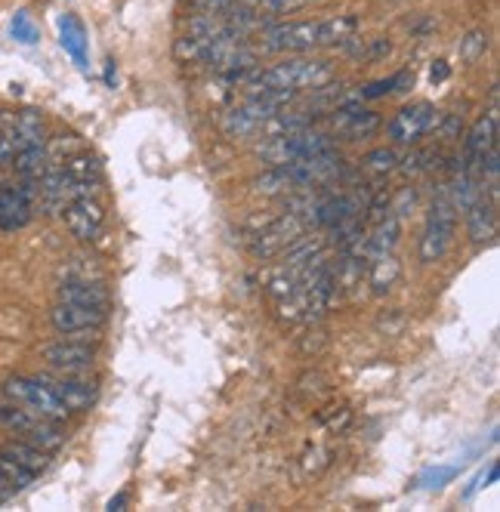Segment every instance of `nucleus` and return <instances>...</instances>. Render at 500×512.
<instances>
[{
	"label": "nucleus",
	"mask_w": 500,
	"mask_h": 512,
	"mask_svg": "<svg viewBox=\"0 0 500 512\" xmlns=\"http://www.w3.org/2000/svg\"><path fill=\"white\" fill-rule=\"evenodd\" d=\"M334 78V65L325 62V59H312V56H291L284 59L266 71H254V75L247 78V87L250 93H260V90H291V93H300V90H318L331 84Z\"/></svg>",
	"instance_id": "nucleus-2"
},
{
	"label": "nucleus",
	"mask_w": 500,
	"mask_h": 512,
	"mask_svg": "<svg viewBox=\"0 0 500 512\" xmlns=\"http://www.w3.org/2000/svg\"><path fill=\"white\" fill-rule=\"evenodd\" d=\"M436 124H439L436 108L430 102H414V105H405L402 112L389 121V139H396L399 145H414Z\"/></svg>",
	"instance_id": "nucleus-7"
},
{
	"label": "nucleus",
	"mask_w": 500,
	"mask_h": 512,
	"mask_svg": "<svg viewBox=\"0 0 500 512\" xmlns=\"http://www.w3.org/2000/svg\"><path fill=\"white\" fill-rule=\"evenodd\" d=\"M306 232V223L300 213H284L275 223H269L257 238H254V253L257 256H278L288 247H294Z\"/></svg>",
	"instance_id": "nucleus-9"
},
{
	"label": "nucleus",
	"mask_w": 500,
	"mask_h": 512,
	"mask_svg": "<svg viewBox=\"0 0 500 512\" xmlns=\"http://www.w3.org/2000/svg\"><path fill=\"white\" fill-rule=\"evenodd\" d=\"M109 312L102 309H87V306H78V303H56L53 312H50V324L56 327V334L62 337H71V334H96L99 327L105 324Z\"/></svg>",
	"instance_id": "nucleus-10"
},
{
	"label": "nucleus",
	"mask_w": 500,
	"mask_h": 512,
	"mask_svg": "<svg viewBox=\"0 0 500 512\" xmlns=\"http://www.w3.org/2000/svg\"><path fill=\"white\" fill-rule=\"evenodd\" d=\"M430 78H433V81H445V78H448V65H445V62H436V65H433V75H430Z\"/></svg>",
	"instance_id": "nucleus-31"
},
{
	"label": "nucleus",
	"mask_w": 500,
	"mask_h": 512,
	"mask_svg": "<svg viewBox=\"0 0 500 512\" xmlns=\"http://www.w3.org/2000/svg\"><path fill=\"white\" fill-rule=\"evenodd\" d=\"M457 207L451 201V192L448 186H442L433 198V207H430V216H426V229H423V238H420V260L426 266L439 263L442 256L448 253L451 241H454V229H457Z\"/></svg>",
	"instance_id": "nucleus-3"
},
{
	"label": "nucleus",
	"mask_w": 500,
	"mask_h": 512,
	"mask_svg": "<svg viewBox=\"0 0 500 512\" xmlns=\"http://www.w3.org/2000/svg\"><path fill=\"white\" fill-rule=\"evenodd\" d=\"M4 454H10L19 466H25L31 475H41V472H47V466H50V454L47 451H41L38 445H31V442H7L4 445Z\"/></svg>",
	"instance_id": "nucleus-21"
},
{
	"label": "nucleus",
	"mask_w": 500,
	"mask_h": 512,
	"mask_svg": "<svg viewBox=\"0 0 500 512\" xmlns=\"http://www.w3.org/2000/svg\"><path fill=\"white\" fill-rule=\"evenodd\" d=\"M334 142L331 136L325 133H312V130H297V133H288V136H275L269 139V145L263 149V158L269 164H291V161H300V158H312V155H321V152H331Z\"/></svg>",
	"instance_id": "nucleus-6"
},
{
	"label": "nucleus",
	"mask_w": 500,
	"mask_h": 512,
	"mask_svg": "<svg viewBox=\"0 0 500 512\" xmlns=\"http://www.w3.org/2000/svg\"><path fill=\"white\" fill-rule=\"evenodd\" d=\"M352 16L337 19H318V22H284L272 25L263 34V50L266 53H312L318 47H337L346 44L355 34Z\"/></svg>",
	"instance_id": "nucleus-1"
},
{
	"label": "nucleus",
	"mask_w": 500,
	"mask_h": 512,
	"mask_svg": "<svg viewBox=\"0 0 500 512\" xmlns=\"http://www.w3.org/2000/svg\"><path fill=\"white\" fill-rule=\"evenodd\" d=\"M365 164L371 167V170H377V173H386V170H392L399 164V155L392 152V149H377V152H371L368 158H365Z\"/></svg>",
	"instance_id": "nucleus-25"
},
{
	"label": "nucleus",
	"mask_w": 500,
	"mask_h": 512,
	"mask_svg": "<svg viewBox=\"0 0 500 512\" xmlns=\"http://www.w3.org/2000/svg\"><path fill=\"white\" fill-rule=\"evenodd\" d=\"M10 31H13V38H16L19 44H28V47H31V44H38V38H41V34H38V25L31 22L28 13H16Z\"/></svg>",
	"instance_id": "nucleus-24"
},
{
	"label": "nucleus",
	"mask_w": 500,
	"mask_h": 512,
	"mask_svg": "<svg viewBox=\"0 0 500 512\" xmlns=\"http://www.w3.org/2000/svg\"><path fill=\"white\" fill-rule=\"evenodd\" d=\"M28 145H47V124L41 112H19L13 115V152Z\"/></svg>",
	"instance_id": "nucleus-18"
},
{
	"label": "nucleus",
	"mask_w": 500,
	"mask_h": 512,
	"mask_svg": "<svg viewBox=\"0 0 500 512\" xmlns=\"http://www.w3.org/2000/svg\"><path fill=\"white\" fill-rule=\"evenodd\" d=\"M13 494H16V491L10 488V482L4 479V475H0V503H4V500H10Z\"/></svg>",
	"instance_id": "nucleus-32"
},
{
	"label": "nucleus",
	"mask_w": 500,
	"mask_h": 512,
	"mask_svg": "<svg viewBox=\"0 0 500 512\" xmlns=\"http://www.w3.org/2000/svg\"><path fill=\"white\" fill-rule=\"evenodd\" d=\"M105 84H109V87H115V84H118V75H115V62H112V59L105 62Z\"/></svg>",
	"instance_id": "nucleus-30"
},
{
	"label": "nucleus",
	"mask_w": 500,
	"mask_h": 512,
	"mask_svg": "<svg viewBox=\"0 0 500 512\" xmlns=\"http://www.w3.org/2000/svg\"><path fill=\"white\" fill-rule=\"evenodd\" d=\"M13 173L22 179V182H38L47 170V145H28V149H16L13 152V161H10Z\"/></svg>",
	"instance_id": "nucleus-19"
},
{
	"label": "nucleus",
	"mask_w": 500,
	"mask_h": 512,
	"mask_svg": "<svg viewBox=\"0 0 500 512\" xmlns=\"http://www.w3.org/2000/svg\"><path fill=\"white\" fill-rule=\"evenodd\" d=\"M0 475H4V479L10 482L13 491H25L34 482V475L25 466H19L10 454H4V451H0Z\"/></svg>",
	"instance_id": "nucleus-23"
},
{
	"label": "nucleus",
	"mask_w": 500,
	"mask_h": 512,
	"mask_svg": "<svg viewBox=\"0 0 500 512\" xmlns=\"http://www.w3.org/2000/svg\"><path fill=\"white\" fill-rule=\"evenodd\" d=\"M59 44H62V50L71 56V62H75L81 71L90 68V56H87L90 41H87V28L81 25L78 16H71V13L59 16Z\"/></svg>",
	"instance_id": "nucleus-15"
},
{
	"label": "nucleus",
	"mask_w": 500,
	"mask_h": 512,
	"mask_svg": "<svg viewBox=\"0 0 500 512\" xmlns=\"http://www.w3.org/2000/svg\"><path fill=\"white\" fill-rule=\"evenodd\" d=\"M334 127L346 136H371L380 127V118L374 112H359V108H349V112H337Z\"/></svg>",
	"instance_id": "nucleus-22"
},
{
	"label": "nucleus",
	"mask_w": 500,
	"mask_h": 512,
	"mask_svg": "<svg viewBox=\"0 0 500 512\" xmlns=\"http://www.w3.org/2000/svg\"><path fill=\"white\" fill-rule=\"evenodd\" d=\"M34 186L25 182V186H7L0 189V229L4 232H16L25 229L34 216Z\"/></svg>",
	"instance_id": "nucleus-12"
},
{
	"label": "nucleus",
	"mask_w": 500,
	"mask_h": 512,
	"mask_svg": "<svg viewBox=\"0 0 500 512\" xmlns=\"http://www.w3.org/2000/svg\"><path fill=\"white\" fill-rule=\"evenodd\" d=\"M59 300L109 312V294H105V290L99 284H93V281H65L59 287Z\"/></svg>",
	"instance_id": "nucleus-16"
},
{
	"label": "nucleus",
	"mask_w": 500,
	"mask_h": 512,
	"mask_svg": "<svg viewBox=\"0 0 500 512\" xmlns=\"http://www.w3.org/2000/svg\"><path fill=\"white\" fill-rule=\"evenodd\" d=\"M192 4H198V7L207 10V13H226V10H232L235 4H241V0H192Z\"/></svg>",
	"instance_id": "nucleus-28"
},
{
	"label": "nucleus",
	"mask_w": 500,
	"mask_h": 512,
	"mask_svg": "<svg viewBox=\"0 0 500 512\" xmlns=\"http://www.w3.org/2000/svg\"><path fill=\"white\" fill-rule=\"evenodd\" d=\"M399 84V78H389V81H380V84H371L362 96H368V99H374V96H383V93H389L392 87Z\"/></svg>",
	"instance_id": "nucleus-29"
},
{
	"label": "nucleus",
	"mask_w": 500,
	"mask_h": 512,
	"mask_svg": "<svg viewBox=\"0 0 500 512\" xmlns=\"http://www.w3.org/2000/svg\"><path fill=\"white\" fill-rule=\"evenodd\" d=\"M467 213V232L476 244L482 241H491L497 235V207L494 201L488 198H479L470 210H463Z\"/></svg>",
	"instance_id": "nucleus-17"
},
{
	"label": "nucleus",
	"mask_w": 500,
	"mask_h": 512,
	"mask_svg": "<svg viewBox=\"0 0 500 512\" xmlns=\"http://www.w3.org/2000/svg\"><path fill=\"white\" fill-rule=\"evenodd\" d=\"M494 145H497V108H491L485 118H479L473 124V130L467 136V152H463V170L479 176V164Z\"/></svg>",
	"instance_id": "nucleus-14"
},
{
	"label": "nucleus",
	"mask_w": 500,
	"mask_h": 512,
	"mask_svg": "<svg viewBox=\"0 0 500 512\" xmlns=\"http://www.w3.org/2000/svg\"><path fill=\"white\" fill-rule=\"evenodd\" d=\"M124 503H127V494H118V497H115V500L109 503V509H121Z\"/></svg>",
	"instance_id": "nucleus-33"
},
{
	"label": "nucleus",
	"mask_w": 500,
	"mask_h": 512,
	"mask_svg": "<svg viewBox=\"0 0 500 512\" xmlns=\"http://www.w3.org/2000/svg\"><path fill=\"white\" fill-rule=\"evenodd\" d=\"M368 278H371V287L377 294H386V290L399 281L402 275V266L392 253H377V256H368Z\"/></svg>",
	"instance_id": "nucleus-20"
},
{
	"label": "nucleus",
	"mask_w": 500,
	"mask_h": 512,
	"mask_svg": "<svg viewBox=\"0 0 500 512\" xmlns=\"http://www.w3.org/2000/svg\"><path fill=\"white\" fill-rule=\"evenodd\" d=\"M65 226L78 241H96L105 226V210L93 195L75 198L65 204Z\"/></svg>",
	"instance_id": "nucleus-11"
},
{
	"label": "nucleus",
	"mask_w": 500,
	"mask_h": 512,
	"mask_svg": "<svg viewBox=\"0 0 500 512\" xmlns=\"http://www.w3.org/2000/svg\"><path fill=\"white\" fill-rule=\"evenodd\" d=\"M41 355L53 371H62V374H84L96 364V349L84 340H71V337L47 343Z\"/></svg>",
	"instance_id": "nucleus-8"
},
{
	"label": "nucleus",
	"mask_w": 500,
	"mask_h": 512,
	"mask_svg": "<svg viewBox=\"0 0 500 512\" xmlns=\"http://www.w3.org/2000/svg\"><path fill=\"white\" fill-rule=\"evenodd\" d=\"M62 405L68 408V414H84L90 411V405L96 401V383L90 380H81V374H65V377H41Z\"/></svg>",
	"instance_id": "nucleus-13"
},
{
	"label": "nucleus",
	"mask_w": 500,
	"mask_h": 512,
	"mask_svg": "<svg viewBox=\"0 0 500 512\" xmlns=\"http://www.w3.org/2000/svg\"><path fill=\"white\" fill-rule=\"evenodd\" d=\"M0 426L22 435V442L38 445L47 454L65 445V432L59 429V423L25 411L22 405H16V401H10V398L0 401Z\"/></svg>",
	"instance_id": "nucleus-4"
},
{
	"label": "nucleus",
	"mask_w": 500,
	"mask_h": 512,
	"mask_svg": "<svg viewBox=\"0 0 500 512\" xmlns=\"http://www.w3.org/2000/svg\"><path fill=\"white\" fill-rule=\"evenodd\" d=\"M4 398L16 401L25 411L38 414V417H47L53 423H65L71 414L62 401L56 398V392L41 380V377H10L4 383Z\"/></svg>",
	"instance_id": "nucleus-5"
},
{
	"label": "nucleus",
	"mask_w": 500,
	"mask_h": 512,
	"mask_svg": "<svg viewBox=\"0 0 500 512\" xmlns=\"http://www.w3.org/2000/svg\"><path fill=\"white\" fill-rule=\"evenodd\" d=\"M482 50H485V34L476 31V34H470V38H467V44H463V59L473 62Z\"/></svg>",
	"instance_id": "nucleus-27"
},
{
	"label": "nucleus",
	"mask_w": 500,
	"mask_h": 512,
	"mask_svg": "<svg viewBox=\"0 0 500 512\" xmlns=\"http://www.w3.org/2000/svg\"><path fill=\"white\" fill-rule=\"evenodd\" d=\"M454 475H457V466H439V469H433L430 475H426L423 482H426V488H445Z\"/></svg>",
	"instance_id": "nucleus-26"
}]
</instances>
